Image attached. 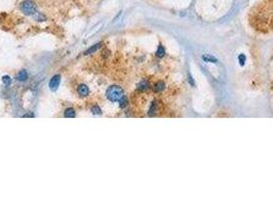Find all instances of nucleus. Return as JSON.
Wrapping results in <instances>:
<instances>
[{"label": "nucleus", "instance_id": "1", "mask_svg": "<svg viewBox=\"0 0 273 205\" xmlns=\"http://www.w3.org/2000/svg\"><path fill=\"white\" fill-rule=\"evenodd\" d=\"M106 97L110 102L116 103V102H119L122 99V97H124V91H123V89L120 86L112 85L107 89Z\"/></svg>", "mask_w": 273, "mask_h": 205}, {"label": "nucleus", "instance_id": "2", "mask_svg": "<svg viewBox=\"0 0 273 205\" xmlns=\"http://www.w3.org/2000/svg\"><path fill=\"white\" fill-rule=\"evenodd\" d=\"M21 10L26 16H34L37 12V4L33 0H24L21 3Z\"/></svg>", "mask_w": 273, "mask_h": 205}, {"label": "nucleus", "instance_id": "3", "mask_svg": "<svg viewBox=\"0 0 273 205\" xmlns=\"http://www.w3.org/2000/svg\"><path fill=\"white\" fill-rule=\"evenodd\" d=\"M60 83H61V75L60 74H56L49 79L48 87L52 91H57L59 86H60Z\"/></svg>", "mask_w": 273, "mask_h": 205}, {"label": "nucleus", "instance_id": "4", "mask_svg": "<svg viewBox=\"0 0 273 205\" xmlns=\"http://www.w3.org/2000/svg\"><path fill=\"white\" fill-rule=\"evenodd\" d=\"M76 90H77V94H79V97H85L87 95H89V88H88V86L84 83L78 84Z\"/></svg>", "mask_w": 273, "mask_h": 205}, {"label": "nucleus", "instance_id": "5", "mask_svg": "<svg viewBox=\"0 0 273 205\" xmlns=\"http://www.w3.org/2000/svg\"><path fill=\"white\" fill-rule=\"evenodd\" d=\"M28 78H29V74H28L27 70H25V69L19 71L16 76V79L20 81V82H25V81L28 80Z\"/></svg>", "mask_w": 273, "mask_h": 205}, {"label": "nucleus", "instance_id": "6", "mask_svg": "<svg viewBox=\"0 0 273 205\" xmlns=\"http://www.w3.org/2000/svg\"><path fill=\"white\" fill-rule=\"evenodd\" d=\"M102 46V42H99V43H95V44H94V45L92 46H91L89 47L88 49H86L85 51H84V55H92V53H94V52H95L97 51L98 49L100 48V47Z\"/></svg>", "mask_w": 273, "mask_h": 205}, {"label": "nucleus", "instance_id": "7", "mask_svg": "<svg viewBox=\"0 0 273 205\" xmlns=\"http://www.w3.org/2000/svg\"><path fill=\"white\" fill-rule=\"evenodd\" d=\"M76 116V112L73 108H67L64 111V117L66 118H74Z\"/></svg>", "mask_w": 273, "mask_h": 205}, {"label": "nucleus", "instance_id": "8", "mask_svg": "<svg viewBox=\"0 0 273 205\" xmlns=\"http://www.w3.org/2000/svg\"><path fill=\"white\" fill-rule=\"evenodd\" d=\"M164 88H165V84L163 83L162 81H158V82L153 86L154 92H161Z\"/></svg>", "mask_w": 273, "mask_h": 205}, {"label": "nucleus", "instance_id": "9", "mask_svg": "<svg viewBox=\"0 0 273 205\" xmlns=\"http://www.w3.org/2000/svg\"><path fill=\"white\" fill-rule=\"evenodd\" d=\"M148 88H149V82L146 80H142L139 83V85H138V89H139V90H142V91L147 90Z\"/></svg>", "mask_w": 273, "mask_h": 205}, {"label": "nucleus", "instance_id": "10", "mask_svg": "<svg viewBox=\"0 0 273 205\" xmlns=\"http://www.w3.org/2000/svg\"><path fill=\"white\" fill-rule=\"evenodd\" d=\"M1 81H2V83L4 84V86H6L7 87V86H9L10 84H12L13 79L10 78V76H8V75H4V76H2Z\"/></svg>", "mask_w": 273, "mask_h": 205}, {"label": "nucleus", "instance_id": "11", "mask_svg": "<svg viewBox=\"0 0 273 205\" xmlns=\"http://www.w3.org/2000/svg\"><path fill=\"white\" fill-rule=\"evenodd\" d=\"M91 112L94 115H101L102 114V109H101L98 105H95L91 108Z\"/></svg>", "mask_w": 273, "mask_h": 205}, {"label": "nucleus", "instance_id": "12", "mask_svg": "<svg viewBox=\"0 0 273 205\" xmlns=\"http://www.w3.org/2000/svg\"><path fill=\"white\" fill-rule=\"evenodd\" d=\"M156 111H157V104H156V102H153L151 104L150 108H149V115H150V116H153Z\"/></svg>", "mask_w": 273, "mask_h": 205}, {"label": "nucleus", "instance_id": "13", "mask_svg": "<svg viewBox=\"0 0 273 205\" xmlns=\"http://www.w3.org/2000/svg\"><path fill=\"white\" fill-rule=\"evenodd\" d=\"M164 53H165V50H164V48H163V46L162 45H159L158 48H157V52H156L157 57H158V58H162L163 55H164Z\"/></svg>", "mask_w": 273, "mask_h": 205}, {"label": "nucleus", "instance_id": "14", "mask_svg": "<svg viewBox=\"0 0 273 205\" xmlns=\"http://www.w3.org/2000/svg\"><path fill=\"white\" fill-rule=\"evenodd\" d=\"M34 19H36V21H38V22H43V21H45L46 18L43 15H42V13L36 12L35 15H34Z\"/></svg>", "mask_w": 273, "mask_h": 205}, {"label": "nucleus", "instance_id": "15", "mask_svg": "<svg viewBox=\"0 0 273 205\" xmlns=\"http://www.w3.org/2000/svg\"><path fill=\"white\" fill-rule=\"evenodd\" d=\"M119 105H120V108H125L126 105H128V99H126L125 97H122V99L119 101Z\"/></svg>", "mask_w": 273, "mask_h": 205}, {"label": "nucleus", "instance_id": "16", "mask_svg": "<svg viewBox=\"0 0 273 205\" xmlns=\"http://www.w3.org/2000/svg\"><path fill=\"white\" fill-rule=\"evenodd\" d=\"M203 58H204L205 61H210V62H213V63H216V62H217L216 58L210 57V55H207H207H203Z\"/></svg>", "mask_w": 273, "mask_h": 205}, {"label": "nucleus", "instance_id": "17", "mask_svg": "<svg viewBox=\"0 0 273 205\" xmlns=\"http://www.w3.org/2000/svg\"><path fill=\"white\" fill-rule=\"evenodd\" d=\"M35 115L32 113V112H30V113H27V114H24L23 115V118H27V117H30V118H32V117H34Z\"/></svg>", "mask_w": 273, "mask_h": 205}, {"label": "nucleus", "instance_id": "18", "mask_svg": "<svg viewBox=\"0 0 273 205\" xmlns=\"http://www.w3.org/2000/svg\"><path fill=\"white\" fill-rule=\"evenodd\" d=\"M239 61H241V65H243V64H244V61H246V58H244V55H239Z\"/></svg>", "mask_w": 273, "mask_h": 205}]
</instances>
